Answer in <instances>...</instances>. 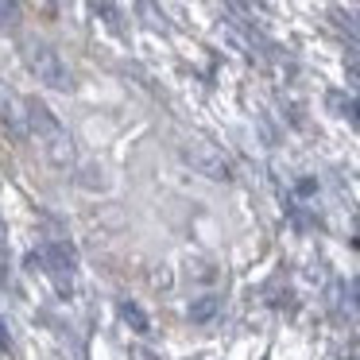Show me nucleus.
<instances>
[{
  "mask_svg": "<svg viewBox=\"0 0 360 360\" xmlns=\"http://www.w3.org/2000/svg\"><path fill=\"white\" fill-rule=\"evenodd\" d=\"M24 63H27V70L35 74V82H43V86H51V89H74L70 66H66V58L58 55L51 43H27Z\"/></svg>",
  "mask_w": 360,
  "mask_h": 360,
  "instance_id": "f257e3e1",
  "label": "nucleus"
},
{
  "mask_svg": "<svg viewBox=\"0 0 360 360\" xmlns=\"http://www.w3.org/2000/svg\"><path fill=\"white\" fill-rule=\"evenodd\" d=\"M190 159H194L198 167H202L210 179H229V159L221 155L213 143H194V151H190Z\"/></svg>",
  "mask_w": 360,
  "mask_h": 360,
  "instance_id": "f03ea898",
  "label": "nucleus"
},
{
  "mask_svg": "<svg viewBox=\"0 0 360 360\" xmlns=\"http://www.w3.org/2000/svg\"><path fill=\"white\" fill-rule=\"evenodd\" d=\"M0 120L8 128H27V101L12 97L8 89H0Z\"/></svg>",
  "mask_w": 360,
  "mask_h": 360,
  "instance_id": "7ed1b4c3",
  "label": "nucleus"
},
{
  "mask_svg": "<svg viewBox=\"0 0 360 360\" xmlns=\"http://www.w3.org/2000/svg\"><path fill=\"white\" fill-rule=\"evenodd\" d=\"M47 264L55 267V271L70 275V271H74V256H70V248H66V244H47Z\"/></svg>",
  "mask_w": 360,
  "mask_h": 360,
  "instance_id": "20e7f679",
  "label": "nucleus"
},
{
  "mask_svg": "<svg viewBox=\"0 0 360 360\" xmlns=\"http://www.w3.org/2000/svg\"><path fill=\"white\" fill-rule=\"evenodd\" d=\"M120 318H128L132 321V329L136 333H148V318H143V310L136 302H120Z\"/></svg>",
  "mask_w": 360,
  "mask_h": 360,
  "instance_id": "39448f33",
  "label": "nucleus"
},
{
  "mask_svg": "<svg viewBox=\"0 0 360 360\" xmlns=\"http://www.w3.org/2000/svg\"><path fill=\"white\" fill-rule=\"evenodd\" d=\"M213 310H217V302H213V298H205V302H202V306H194L190 314H194V321H205Z\"/></svg>",
  "mask_w": 360,
  "mask_h": 360,
  "instance_id": "423d86ee",
  "label": "nucleus"
}]
</instances>
